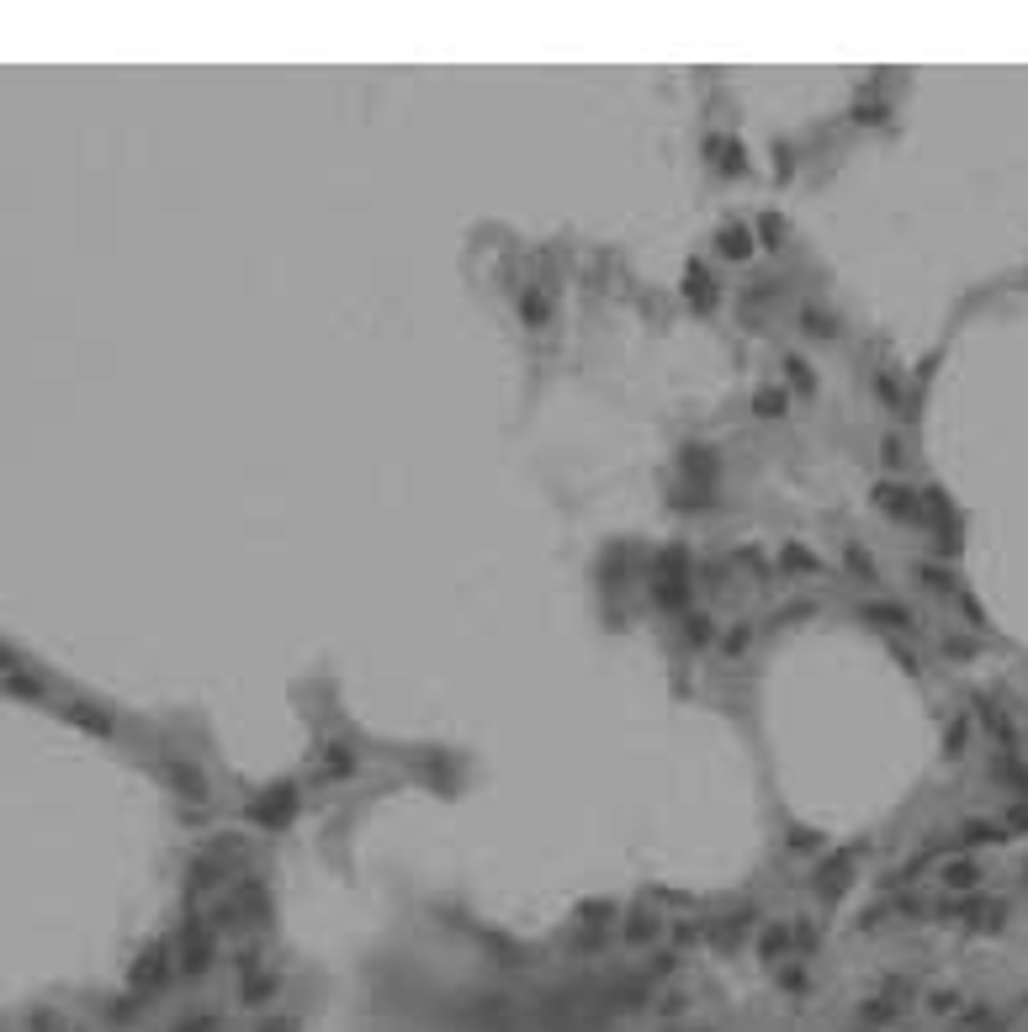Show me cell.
I'll return each mask as SVG.
<instances>
[{
    "label": "cell",
    "mask_w": 1028,
    "mask_h": 1032,
    "mask_svg": "<svg viewBox=\"0 0 1028 1032\" xmlns=\"http://www.w3.org/2000/svg\"><path fill=\"white\" fill-rule=\"evenodd\" d=\"M64 720H75V726L91 730V736H112V715H101L95 704H69V710H64Z\"/></svg>",
    "instance_id": "6da1fadb"
},
{
    "label": "cell",
    "mask_w": 1028,
    "mask_h": 1032,
    "mask_svg": "<svg viewBox=\"0 0 1028 1032\" xmlns=\"http://www.w3.org/2000/svg\"><path fill=\"white\" fill-rule=\"evenodd\" d=\"M165 974H170V969H165V948H155V953H149V958H144V964L133 969V985H138V990H155Z\"/></svg>",
    "instance_id": "7a4b0ae2"
},
{
    "label": "cell",
    "mask_w": 1028,
    "mask_h": 1032,
    "mask_svg": "<svg viewBox=\"0 0 1028 1032\" xmlns=\"http://www.w3.org/2000/svg\"><path fill=\"white\" fill-rule=\"evenodd\" d=\"M5 689H11L16 699H43V683H37V678H27V672H11V678H5Z\"/></svg>",
    "instance_id": "3957f363"
},
{
    "label": "cell",
    "mask_w": 1028,
    "mask_h": 1032,
    "mask_svg": "<svg viewBox=\"0 0 1028 1032\" xmlns=\"http://www.w3.org/2000/svg\"><path fill=\"white\" fill-rule=\"evenodd\" d=\"M721 254H748V233H743V228H726V233H721Z\"/></svg>",
    "instance_id": "277c9868"
},
{
    "label": "cell",
    "mask_w": 1028,
    "mask_h": 1032,
    "mask_svg": "<svg viewBox=\"0 0 1028 1032\" xmlns=\"http://www.w3.org/2000/svg\"><path fill=\"white\" fill-rule=\"evenodd\" d=\"M11 672H22V668H16V651H11V646H0V678H11Z\"/></svg>",
    "instance_id": "5b68a950"
}]
</instances>
